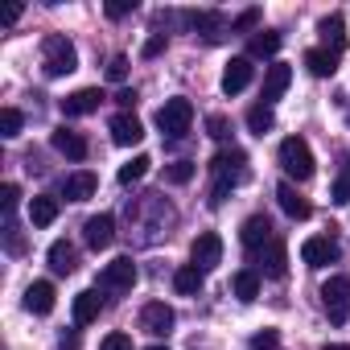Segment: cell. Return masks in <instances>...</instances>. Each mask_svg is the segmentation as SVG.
<instances>
[{
	"label": "cell",
	"mask_w": 350,
	"mask_h": 350,
	"mask_svg": "<svg viewBox=\"0 0 350 350\" xmlns=\"http://www.w3.org/2000/svg\"><path fill=\"white\" fill-rule=\"evenodd\" d=\"M247 157L239 152V148H231V152H219L215 161H211V169H215V190H211V206H223V198L231 194V186H239L243 178H247Z\"/></svg>",
	"instance_id": "obj_1"
},
{
	"label": "cell",
	"mask_w": 350,
	"mask_h": 350,
	"mask_svg": "<svg viewBox=\"0 0 350 350\" xmlns=\"http://www.w3.org/2000/svg\"><path fill=\"white\" fill-rule=\"evenodd\" d=\"M42 66L50 79H62V75H75L79 70V50L62 38V33H50L42 42Z\"/></svg>",
	"instance_id": "obj_2"
},
{
	"label": "cell",
	"mask_w": 350,
	"mask_h": 350,
	"mask_svg": "<svg viewBox=\"0 0 350 350\" xmlns=\"http://www.w3.org/2000/svg\"><path fill=\"white\" fill-rule=\"evenodd\" d=\"M280 169L288 173L293 182H309L313 178V152H309V144L301 136L280 140Z\"/></svg>",
	"instance_id": "obj_3"
},
{
	"label": "cell",
	"mask_w": 350,
	"mask_h": 350,
	"mask_svg": "<svg viewBox=\"0 0 350 350\" xmlns=\"http://www.w3.org/2000/svg\"><path fill=\"white\" fill-rule=\"evenodd\" d=\"M321 305H325V317L334 325H346L350 321V276H329L321 284Z\"/></svg>",
	"instance_id": "obj_4"
},
{
	"label": "cell",
	"mask_w": 350,
	"mask_h": 350,
	"mask_svg": "<svg viewBox=\"0 0 350 350\" xmlns=\"http://www.w3.org/2000/svg\"><path fill=\"white\" fill-rule=\"evenodd\" d=\"M190 124H194V103L190 99H165V107L157 111V128L169 136V140H178V136H186L190 132Z\"/></svg>",
	"instance_id": "obj_5"
},
{
	"label": "cell",
	"mask_w": 350,
	"mask_h": 350,
	"mask_svg": "<svg viewBox=\"0 0 350 350\" xmlns=\"http://www.w3.org/2000/svg\"><path fill=\"white\" fill-rule=\"evenodd\" d=\"M132 284H136V264H132V256H120V260L103 264V272H99V288H103V293H132Z\"/></svg>",
	"instance_id": "obj_6"
},
{
	"label": "cell",
	"mask_w": 350,
	"mask_h": 350,
	"mask_svg": "<svg viewBox=\"0 0 350 350\" xmlns=\"http://www.w3.org/2000/svg\"><path fill=\"white\" fill-rule=\"evenodd\" d=\"M190 260H194V268H202V272L219 268V264H223V239H219L215 231H202V235L194 239V247H190Z\"/></svg>",
	"instance_id": "obj_7"
},
{
	"label": "cell",
	"mask_w": 350,
	"mask_h": 350,
	"mask_svg": "<svg viewBox=\"0 0 350 350\" xmlns=\"http://www.w3.org/2000/svg\"><path fill=\"white\" fill-rule=\"evenodd\" d=\"M173 321H178V317H173V309H169L165 301H148V305L140 309V329H144V334H152V338L169 334V329H173Z\"/></svg>",
	"instance_id": "obj_8"
},
{
	"label": "cell",
	"mask_w": 350,
	"mask_h": 350,
	"mask_svg": "<svg viewBox=\"0 0 350 350\" xmlns=\"http://www.w3.org/2000/svg\"><path fill=\"white\" fill-rule=\"evenodd\" d=\"M301 260H305L309 268H325V264L338 260V243H334L329 235H313V239L301 243Z\"/></svg>",
	"instance_id": "obj_9"
},
{
	"label": "cell",
	"mask_w": 350,
	"mask_h": 350,
	"mask_svg": "<svg viewBox=\"0 0 350 350\" xmlns=\"http://www.w3.org/2000/svg\"><path fill=\"white\" fill-rule=\"evenodd\" d=\"M83 239H87V247H95V252L111 247V239H116V219H111V215L87 219V223H83Z\"/></svg>",
	"instance_id": "obj_10"
},
{
	"label": "cell",
	"mask_w": 350,
	"mask_h": 350,
	"mask_svg": "<svg viewBox=\"0 0 350 350\" xmlns=\"http://www.w3.org/2000/svg\"><path fill=\"white\" fill-rule=\"evenodd\" d=\"M95 190H99V178H95L91 169H79V173H70V178L62 182V198L66 202H87Z\"/></svg>",
	"instance_id": "obj_11"
},
{
	"label": "cell",
	"mask_w": 350,
	"mask_h": 350,
	"mask_svg": "<svg viewBox=\"0 0 350 350\" xmlns=\"http://www.w3.org/2000/svg\"><path fill=\"white\" fill-rule=\"evenodd\" d=\"M288 83H293V66H284V62H272L268 66V75H264V91H260V99L272 107L284 91H288Z\"/></svg>",
	"instance_id": "obj_12"
},
{
	"label": "cell",
	"mask_w": 350,
	"mask_h": 350,
	"mask_svg": "<svg viewBox=\"0 0 350 350\" xmlns=\"http://www.w3.org/2000/svg\"><path fill=\"white\" fill-rule=\"evenodd\" d=\"M111 140L120 144V148H128V144H140L144 140V128H140V120L132 116V111H120V116H111Z\"/></svg>",
	"instance_id": "obj_13"
},
{
	"label": "cell",
	"mask_w": 350,
	"mask_h": 350,
	"mask_svg": "<svg viewBox=\"0 0 350 350\" xmlns=\"http://www.w3.org/2000/svg\"><path fill=\"white\" fill-rule=\"evenodd\" d=\"M252 75H256L252 58H231V66L223 70V95H239V91H247Z\"/></svg>",
	"instance_id": "obj_14"
},
{
	"label": "cell",
	"mask_w": 350,
	"mask_h": 350,
	"mask_svg": "<svg viewBox=\"0 0 350 350\" xmlns=\"http://www.w3.org/2000/svg\"><path fill=\"white\" fill-rule=\"evenodd\" d=\"M239 239H243V247H247V252H260V247H264L268 239H276V235H272V223H268L264 215H252V219H243Z\"/></svg>",
	"instance_id": "obj_15"
},
{
	"label": "cell",
	"mask_w": 350,
	"mask_h": 350,
	"mask_svg": "<svg viewBox=\"0 0 350 350\" xmlns=\"http://www.w3.org/2000/svg\"><path fill=\"white\" fill-rule=\"evenodd\" d=\"M317 33H321L325 50H334V54H342V50H346V21H342V13L321 17V21H317Z\"/></svg>",
	"instance_id": "obj_16"
},
{
	"label": "cell",
	"mask_w": 350,
	"mask_h": 350,
	"mask_svg": "<svg viewBox=\"0 0 350 350\" xmlns=\"http://www.w3.org/2000/svg\"><path fill=\"white\" fill-rule=\"evenodd\" d=\"M99 103H103V95L95 87H83L62 99V116H91V111H99Z\"/></svg>",
	"instance_id": "obj_17"
},
{
	"label": "cell",
	"mask_w": 350,
	"mask_h": 350,
	"mask_svg": "<svg viewBox=\"0 0 350 350\" xmlns=\"http://www.w3.org/2000/svg\"><path fill=\"white\" fill-rule=\"evenodd\" d=\"M50 140H54V148H58L62 157H70V161H87V152H91L87 140H83V132H75V128H58Z\"/></svg>",
	"instance_id": "obj_18"
},
{
	"label": "cell",
	"mask_w": 350,
	"mask_h": 350,
	"mask_svg": "<svg viewBox=\"0 0 350 350\" xmlns=\"http://www.w3.org/2000/svg\"><path fill=\"white\" fill-rule=\"evenodd\" d=\"M276 202H280V211H284L288 219H297V223H305V219L313 215V206H309V202L288 186V182H280V186H276Z\"/></svg>",
	"instance_id": "obj_19"
},
{
	"label": "cell",
	"mask_w": 350,
	"mask_h": 350,
	"mask_svg": "<svg viewBox=\"0 0 350 350\" xmlns=\"http://www.w3.org/2000/svg\"><path fill=\"white\" fill-rule=\"evenodd\" d=\"M75 268H79V252H75V243L54 239V243H50V272H54V276H70Z\"/></svg>",
	"instance_id": "obj_20"
},
{
	"label": "cell",
	"mask_w": 350,
	"mask_h": 350,
	"mask_svg": "<svg viewBox=\"0 0 350 350\" xmlns=\"http://www.w3.org/2000/svg\"><path fill=\"white\" fill-rule=\"evenodd\" d=\"M256 260H260V268H264L268 276H284V268H288V252H284L280 239H268V243L256 252Z\"/></svg>",
	"instance_id": "obj_21"
},
{
	"label": "cell",
	"mask_w": 350,
	"mask_h": 350,
	"mask_svg": "<svg viewBox=\"0 0 350 350\" xmlns=\"http://www.w3.org/2000/svg\"><path fill=\"white\" fill-rule=\"evenodd\" d=\"M54 297H58V293H54V284H50V280H33V284L25 288V309L46 317V313L54 309Z\"/></svg>",
	"instance_id": "obj_22"
},
{
	"label": "cell",
	"mask_w": 350,
	"mask_h": 350,
	"mask_svg": "<svg viewBox=\"0 0 350 350\" xmlns=\"http://www.w3.org/2000/svg\"><path fill=\"white\" fill-rule=\"evenodd\" d=\"M305 66H309V75H313V79H329V75L338 70V54H334V50H325V46L305 50Z\"/></svg>",
	"instance_id": "obj_23"
},
{
	"label": "cell",
	"mask_w": 350,
	"mask_h": 350,
	"mask_svg": "<svg viewBox=\"0 0 350 350\" xmlns=\"http://www.w3.org/2000/svg\"><path fill=\"white\" fill-rule=\"evenodd\" d=\"M99 309H103L99 288H83V293L75 297V325H91V321L99 317Z\"/></svg>",
	"instance_id": "obj_24"
},
{
	"label": "cell",
	"mask_w": 350,
	"mask_h": 350,
	"mask_svg": "<svg viewBox=\"0 0 350 350\" xmlns=\"http://www.w3.org/2000/svg\"><path fill=\"white\" fill-rule=\"evenodd\" d=\"M190 25H194V29L202 33V42H211V46H215V42H223V33H227V21H223L219 13H194V17H190Z\"/></svg>",
	"instance_id": "obj_25"
},
{
	"label": "cell",
	"mask_w": 350,
	"mask_h": 350,
	"mask_svg": "<svg viewBox=\"0 0 350 350\" xmlns=\"http://www.w3.org/2000/svg\"><path fill=\"white\" fill-rule=\"evenodd\" d=\"M54 219H58V198L38 194V198L29 202V223H33V227H50Z\"/></svg>",
	"instance_id": "obj_26"
},
{
	"label": "cell",
	"mask_w": 350,
	"mask_h": 350,
	"mask_svg": "<svg viewBox=\"0 0 350 350\" xmlns=\"http://www.w3.org/2000/svg\"><path fill=\"white\" fill-rule=\"evenodd\" d=\"M202 280H206V272H202V268H194V264H186V268L173 272V288H178L182 297H194V293L202 288Z\"/></svg>",
	"instance_id": "obj_27"
},
{
	"label": "cell",
	"mask_w": 350,
	"mask_h": 350,
	"mask_svg": "<svg viewBox=\"0 0 350 350\" xmlns=\"http://www.w3.org/2000/svg\"><path fill=\"white\" fill-rule=\"evenodd\" d=\"M280 42H284V38H280L276 29H260V33L247 42V54H252V58H272V54L280 50Z\"/></svg>",
	"instance_id": "obj_28"
},
{
	"label": "cell",
	"mask_w": 350,
	"mask_h": 350,
	"mask_svg": "<svg viewBox=\"0 0 350 350\" xmlns=\"http://www.w3.org/2000/svg\"><path fill=\"white\" fill-rule=\"evenodd\" d=\"M231 288H235V297H239V301H256V297H260V272H256V268L235 272Z\"/></svg>",
	"instance_id": "obj_29"
},
{
	"label": "cell",
	"mask_w": 350,
	"mask_h": 350,
	"mask_svg": "<svg viewBox=\"0 0 350 350\" xmlns=\"http://www.w3.org/2000/svg\"><path fill=\"white\" fill-rule=\"evenodd\" d=\"M272 124H276V116H272V107H268V103H256V107L247 111V128H252L256 136L272 132Z\"/></svg>",
	"instance_id": "obj_30"
},
{
	"label": "cell",
	"mask_w": 350,
	"mask_h": 350,
	"mask_svg": "<svg viewBox=\"0 0 350 350\" xmlns=\"http://www.w3.org/2000/svg\"><path fill=\"white\" fill-rule=\"evenodd\" d=\"M21 128H25V116H21L17 107H5V111H0V136H5V140L21 136Z\"/></svg>",
	"instance_id": "obj_31"
},
{
	"label": "cell",
	"mask_w": 350,
	"mask_h": 350,
	"mask_svg": "<svg viewBox=\"0 0 350 350\" xmlns=\"http://www.w3.org/2000/svg\"><path fill=\"white\" fill-rule=\"evenodd\" d=\"M148 157H132L128 165H120V186H132V182H140L144 178V173H148Z\"/></svg>",
	"instance_id": "obj_32"
},
{
	"label": "cell",
	"mask_w": 350,
	"mask_h": 350,
	"mask_svg": "<svg viewBox=\"0 0 350 350\" xmlns=\"http://www.w3.org/2000/svg\"><path fill=\"white\" fill-rule=\"evenodd\" d=\"M329 202L350 206V157H346V169L338 173V182H334V190H329Z\"/></svg>",
	"instance_id": "obj_33"
},
{
	"label": "cell",
	"mask_w": 350,
	"mask_h": 350,
	"mask_svg": "<svg viewBox=\"0 0 350 350\" xmlns=\"http://www.w3.org/2000/svg\"><path fill=\"white\" fill-rule=\"evenodd\" d=\"M194 173H198L194 161H173V165L165 169V178H169L173 186H186V182H194Z\"/></svg>",
	"instance_id": "obj_34"
},
{
	"label": "cell",
	"mask_w": 350,
	"mask_h": 350,
	"mask_svg": "<svg viewBox=\"0 0 350 350\" xmlns=\"http://www.w3.org/2000/svg\"><path fill=\"white\" fill-rule=\"evenodd\" d=\"M5 247H9L13 256H21V252H25V235H21V227H17V219H13V215H5Z\"/></svg>",
	"instance_id": "obj_35"
},
{
	"label": "cell",
	"mask_w": 350,
	"mask_h": 350,
	"mask_svg": "<svg viewBox=\"0 0 350 350\" xmlns=\"http://www.w3.org/2000/svg\"><path fill=\"white\" fill-rule=\"evenodd\" d=\"M260 25V9H247V13H239L235 21H231V33H247V29H256Z\"/></svg>",
	"instance_id": "obj_36"
},
{
	"label": "cell",
	"mask_w": 350,
	"mask_h": 350,
	"mask_svg": "<svg viewBox=\"0 0 350 350\" xmlns=\"http://www.w3.org/2000/svg\"><path fill=\"white\" fill-rule=\"evenodd\" d=\"M107 79H111V83H124V79H128V58H124V54H116V58L107 62Z\"/></svg>",
	"instance_id": "obj_37"
},
{
	"label": "cell",
	"mask_w": 350,
	"mask_h": 350,
	"mask_svg": "<svg viewBox=\"0 0 350 350\" xmlns=\"http://www.w3.org/2000/svg\"><path fill=\"white\" fill-rule=\"evenodd\" d=\"M17 202H21V190L9 182L5 190H0V206H5V215H13V211H17Z\"/></svg>",
	"instance_id": "obj_38"
},
{
	"label": "cell",
	"mask_w": 350,
	"mask_h": 350,
	"mask_svg": "<svg viewBox=\"0 0 350 350\" xmlns=\"http://www.w3.org/2000/svg\"><path fill=\"white\" fill-rule=\"evenodd\" d=\"M136 9V0H107V17L111 21H120V17H128Z\"/></svg>",
	"instance_id": "obj_39"
},
{
	"label": "cell",
	"mask_w": 350,
	"mask_h": 350,
	"mask_svg": "<svg viewBox=\"0 0 350 350\" xmlns=\"http://www.w3.org/2000/svg\"><path fill=\"white\" fill-rule=\"evenodd\" d=\"M99 350H132V338H128V334H107V338L99 342Z\"/></svg>",
	"instance_id": "obj_40"
},
{
	"label": "cell",
	"mask_w": 350,
	"mask_h": 350,
	"mask_svg": "<svg viewBox=\"0 0 350 350\" xmlns=\"http://www.w3.org/2000/svg\"><path fill=\"white\" fill-rule=\"evenodd\" d=\"M206 128H211V136H215V140H227V136H231V124H227L223 116H211V120H206Z\"/></svg>",
	"instance_id": "obj_41"
},
{
	"label": "cell",
	"mask_w": 350,
	"mask_h": 350,
	"mask_svg": "<svg viewBox=\"0 0 350 350\" xmlns=\"http://www.w3.org/2000/svg\"><path fill=\"white\" fill-rule=\"evenodd\" d=\"M276 342H280V338H276V329H260V334L252 338V346H256V350H276Z\"/></svg>",
	"instance_id": "obj_42"
},
{
	"label": "cell",
	"mask_w": 350,
	"mask_h": 350,
	"mask_svg": "<svg viewBox=\"0 0 350 350\" xmlns=\"http://www.w3.org/2000/svg\"><path fill=\"white\" fill-rule=\"evenodd\" d=\"M144 58H157V54H165V33H152L148 42H144V50H140Z\"/></svg>",
	"instance_id": "obj_43"
},
{
	"label": "cell",
	"mask_w": 350,
	"mask_h": 350,
	"mask_svg": "<svg viewBox=\"0 0 350 350\" xmlns=\"http://www.w3.org/2000/svg\"><path fill=\"white\" fill-rule=\"evenodd\" d=\"M116 103H120V107H132V103H136V91H120Z\"/></svg>",
	"instance_id": "obj_44"
},
{
	"label": "cell",
	"mask_w": 350,
	"mask_h": 350,
	"mask_svg": "<svg viewBox=\"0 0 350 350\" xmlns=\"http://www.w3.org/2000/svg\"><path fill=\"white\" fill-rule=\"evenodd\" d=\"M321 350H350V342H329V346H321Z\"/></svg>",
	"instance_id": "obj_45"
},
{
	"label": "cell",
	"mask_w": 350,
	"mask_h": 350,
	"mask_svg": "<svg viewBox=\"0 0 350 350\" xmlns=\"http://www.w3.org/2000/svg\"><path fill=\"white\" fill-rule=\"evenodd\" d=\"M148 350H169V346H148Z\"/></svg>",
	"instance_id": "obj_46"
},
{
	"label": "cell",
	"mask_w": 350,
	"mask_h": 350,
	"mask_svg": "<svg viewBox=\"0 0 350 350\" xmlns=\"http://www.w3.org/2000/svg\"><path fill=\"white\" fill-rule=\"evenodd\" d=\"M346 124H350V107H346Z\"/></svg>",
	"instance_id": "obj_47"
}]
</instances>
